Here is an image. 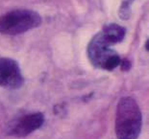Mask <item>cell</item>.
Returning <instances> with one entry per match:
<instances>
[{
  "mask_svg": "<svg viewBox=\"0 0 149 139\" xmlns=\"http://www.w3.org/2000/svg\"><path fill=\"white\" fill-rule=\"evenodd\" d=\"M99 34L109 45H113V44L122 41L125 37L126 30L124 27L120 26L118 24L111 23L105 25Z\"/></svg>",
  "mask_w": 149,
  "mask_h": 139,
  "instance_id": "obj_6",
  "label": "cell"
},
{
  "mask_svg": "<svg viewBox=\"0 0 149 139\" xmlns=\"http://www.w3.org/2000/svg\"><path fill=\"white\" fill-rule=\"evenodd\" d=\"M44 123V115L40 112L21 116L10 124L8 133L15 137H25L40 129Z\"/></svg>",
  "mask_w": 149,
  "mask_h": 139,
  "instance_id": "obj_5",
  "label": "cell"
},
{
  "mask_svg": "<svg viewBox=\"0 0 149 139\" xmlns=\"http://www.w3.org/2000/svg\"><path fill=\"white\" fill-rule=\"evenodd\" d=\"M42 17L37 12L27 9L13 10L0 17V34L15 36L39 27Z\"/></svg>",
  "mask_w": 149,
  "mask_h": 139,
  "instance_id": "obj_2",
  "label": "cell"
},
{
  "mask_svg": "<svg viewBox=\"0 0 149 139\" xmlns=\"http://www.w3.org/2000/svg\"><path fill=\"white\" fill-rule=\"evenodd\" d=\"M23 76L17 62L10 58H0V86L17 89L23 84Z\"/></svg>",
  "mask_w": 149,
  "mask_h": 139,
  "instance_id": "obj_4",
  "label": "cell"
},
{
  "mask_svg": "<svg viewBox=\"0 0 149 139\" xmlns=\"http://www.w3.org/2000/svg\"><path fill=\"white\" fill-rule=\"evenodd\" d=\"M119 66H120V68H121L122 71H128V70H130V68H131L132 64L129 59H121V61H120Z\"/></svg>",
  "mask_w": 149,
  "mask_h": 139,
  "instance_id": "obj_8",
  "label": "cell"
},
{
  "mask_svg": "<svg viewBox=\"0 0 149 139\" xmlns=\"http://www.w3.org/2000/svg\"><path fill=\"white\" fill-rule=\"evenodd\" d=\"M102 39L98 33L88 43L87 53L91 62L93 66L104 70L112 71L120 64L119 55Z\"/></svg>",
  "mask_w": 149,
  "mask_h": 139,
  "instance_id": "obj_3",
  "label": "cell"
},
{
  "mask_svg": "<svg viewBox=\"0 0 149 139\" xmlns=\"http://www.w3.org/2000/svg\"><path fill=\"white\" fill-rule=\"evenodd\" d=\"M145 49H146V51H148V49H149V39H146V42H145Z\"/></svg>",
  "mask_w": 149,
  "mask_h": 139,
  "instance_id": "obj_9",
  "label": "cell"
},
{
  "mask_svg": "<svg viewBox=\"0 0 149 139\" xmlns=\"http://www.w3.org/2000/svg\"><path fill=\"white\" fill-rule=\"evenodd\" d=\"M142 116L132 97H122L116 106V134L117 139H137L141 129Z\"/></svg>",
  "mask_w": 149,
  "mask_h": 139,
  "instance_id": "obj_1",
  "label": "cell"
},
{
  "mask_svg": "<svg viewBox=\"0 0 149 139\" xmlns=\"http://www.w3.org/2000/svg\"><path fill=\"white\" fill-rule=\"evenodd\" d=\"M135 0H121L118 15L122 20H127L131 17V5Z\"/></svg>",
  "mask_w": 149,
  "mask_h": 139,
  "instance_id": "obj_7",
  "label": "cell"
}]
</instances>
